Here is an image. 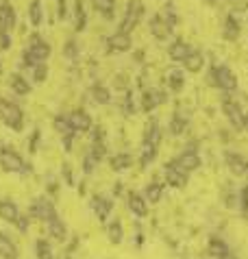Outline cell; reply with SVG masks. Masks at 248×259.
Returning <instances> with one entry per match:
<instances>
[{"label": "cell", "mask_w": 248, "mask_h": 259, "mask_svg": "<svg viewBox=\"0 0 248 259\" xmlns=\"http://www.w3.org/2000/svg\"><path fill=\"white\" fill-rule=\"evenodd\" d=\"M113 194H115V196H120V194H122V185H120V183H115V188H113Z\"/></svg>", "instance_id": "obj_50"}, {"label": "cell", "mask_w": 248, "mask_h": 259, "mask_svg": "<svg viewBox=\"0 0 248 259\" xmlns=\"http://www.w3.org/2000/svg\"><path fill=\"white\" fill-rule=\"evenodd\" d=\"M144 198H146V203H159V200L163 198V183H159V181H150L148 185H146V190H144Z\"/></svg>", "instance_id": "obj_31"}, {"label": "cell", "mask_w": 248, "mask_h": 259, "mask_svg": "<svg viewBox=\"0 0 248 259\" xmlns=\"http://www.w3.org/2000/svg\"><path fill=\"white\" fill-rule=\"evenodd\" d=\"M148 28H150V35L155 39H168V35H170V26L163 22L161 16H152L150 22H148Z\"/></svg>", "instance_id": "obj_25"}, {"label": "cell", "mask_w": 248, "mask_h": 259, "mask_svg": "<svg viewBox=\"0 0 248 259\" xmlns=\"http://www.w3.org/2000/svg\"><path fill=\"white\" fill-rule=\"evenodd\" d=\"M90 207H92V211L96 213V218H98L100 222H107L109 213H111V209H113V198L100 196V194H96V196H92Z\"/></svg>", "instance_id": "obj_12"}, {"label": "cell", "mask_w": 248, "mask_h": 259, "mask_svg": "<svg viewBox=\"0 0 248 259\" xmlns=\"http://www.w3.org/2000/svg\"><path fill=\"white\" fill-rule=\"evenodd\" d=\"M53 128L57 131V135H59V140H65V138H76V131L72 128L68 116H61V113H57V116L53 118Z\"/></svg>", "instance_id": "obj_19"}, {"label": "cell", "mask_w": 248, "mask_h": 259, "mask_svg": "<svg viewBox=\"0 0 248 259\" xmlns=\"http://www.w3.org/2000/svg\"><path fill=\"white\" fill-rule=\"evenodd\" d=\"M94 159H96L98 163L105 159L107 157V146H105V142H92V146H90V150H87Z\"/></svg>", "instance_id": "obj_41"}, {"label": "cell", "mask_w": 248, "mask_h": 259, "mask_svg": "<svg viewBox=\"0 0 248 259\" xmlns=\"http://www.w3.org/2000/svg\"><path fill=\"white\" fill-rule=\"evenodd\" d=\"M20 215V207L16 205V200L11 198H0V220L9 222V225H16Z\"/></svg>", "instance_id": "obj_18"}, {"label": "cell", "mask_w": 248, "mask_h": 259, "mask_svg": "<svg viewBox=\"0 0 248 259\" xmlns=\"http://www.w3.org/2000/svg\"><path fill=\"white\" fill-rule=\"evenodd\" d=\"M122 111L127 113V116H133V113H135V103H133V94H131V92H127V94H124Z\"/></svg>", "instance_id": "obj_44"}, {"label": "cell", "mask_w": 248, "mask_h": 259, "mask_svg": "<svg viewBox=\"0 0 248 259\" xmlns=\"http://www.w3.org/2000/svg\"><path fill=\"white\" fill-rule=\"evenodd\" d=\"M61 177H63L65 185H70V188H72V185H76V183H74V177H72V168H70L68 163H63V168H61Z\"/></svg>", "instance_id": "obj_49"}, {"label": "cell", "mask_w": 248, "mask_h": 259, "mask_svg": "<svg viewBox=\"0 0 248 259\" xmlns=\"http://www.w3.org/2000/svg\"><path fill=\"white\" fill-rule=\"evenodd\" d=\"M127 207L129 211L135 215V218H146L148 215V203H146V198L142 194L137 192H129L127 194Z\"/></svg>", "instance_id": "obj_15"}, {"label": "cell", "mask_w": 248, "mask_h": 259, "mask_svg": "<svg viewBox=\"0 0 248 259\" xmlns=\"http://www.w3.org/2000/svg\"><path fill=\"white\" fill-rule=\"evenodd\" d=\"M78 55H81V46H78L76 39H68L63 44V57L68 59L70 63H74L78 59Z\"/></svg>", "instance_id": "obj_38"}, {"label": "cell", "mask_w": 248, "mask_h": 259, "mask_svg": "<svg viewBox=\"0 0 248 259\" xmlns=\"http://www.w3.org/2000/svg\"><path fill=\"white\" fill-rule=\"evenodd\" d=\"M239 211L248 220V185H244L242 192H239Z\"/></svg>", "instance_id": "obj_45"}, {"label": "cell", "mask_w": 248, "mask_h": 259, "mask_svg": "<svg viewBox=\"0 0 248 259\" xmlns=\"http://www.w3.org/2000/svg\"><path fill=\"white\" fill-rule=\"evenodd\" d=\"M96 165H98V161L94 159L90 153H85V157H83V175H92V172L96 170Z\"/></svg>", "instance_id": "obj_46"}, {"label": "cell", "mask_w": 248, "mask_h": 259, "mask_svg": "<svg viewBox=\"0 0 248 259\" xmlns=\"http://www.w3.org/2000/svg\"><path fill=\"white\" fill-rule=\"evenodd\" d=\"M18 24V16H16V9L9 5V3H0V31H13Z\"/></svg>", "instance_id": "obj_16"}, {"label": "cell", "mask_w": 248, "mask_h": 259, "mask_svg": "<svg viewBox=\"0 0 248 259\" xmlns=\"http://www.w3.org/2000/svg\"><path fill=\"white\" fill-rule=\"evenodd\" d=\"M68 120L76 133H90L92 126H94V120L85 109H72L68 113Z\"/></svg>", "instance_id": "obj_9"}, {"label": "cell", "mask_w": 248, "mask_h": 259, "mask_svg": "<svg viewBox=\"0 0 248 259\" xmlns=\"http://www.w3.org/2000/svg\"><path fill=\"white\" fill-rule=\"evenodd\" d=\"M35 255H37V259H55L53 246H50L48 240H37L35 242Z\"/></svg>", "instance_id": "obj_39"}, {"label": "cell", "mask_w": 248, "mask_h": 259, "mask_svg": "<svg viewBox=\"0 0 248 259\" xmlns=\"http://www.w3.org/2000/svg\"><path fill=\"white\" fill-rule=\"evenodd\" d=\"M94 9H96L105 20H111L115 13V0H92Z\"/></svg>", "instance_id": "obj_33"}, {"label": "cell", "mask_w": 248, "mask_h": 259, "mask_svg": "<svg viewBox=\"0 0 248 259\" xmlns=\"http://www.w3.org/2000/svg\"><path fill=\"white\" fill-rule=\"evenodd\" d=\"M244 131H248V113H244Z\"/></svg>", "instance_id": "obj_51"}, {"label": "cell", "mask_w": 248, "mask_h": 259, "mask_svg": "<svg viewBox=\"0 0 248 259\" xmlns=\"http://www.w3.org/2000/svg\"><path fill=\"white\" fill-rule=\"evenodd\" d=\"M46 231L55 242H65L68 240V227H65V222L59 218V215H55V218H50L46 222Z\"/></svg>", "instance_id": "obj_17"}, {"label": "cell", "mask_w": 248, "mask_h": 259, "mask_svg": "<svg viewBox=\"0 0 248 259\" xmlns=\"http://www.w3.org/2000/svg\"><path fill=\"white\" fill-rule=\"evenodd\" d=\"M163 175H166V183H170L172 188H185L187 185V172L177 168L172 161L163 165Z\"/></svg>", "instance_id": "obj_14"}, {"label": "cell", "mask_w": 248, "mask_h": 259, "mask_svg": "<svg viewBox=\"0 0 248 259\" xmlns=\"http://www.w3.org/2000/svg\"><path fill=\"white\" fill-rule=\"evenodd\" d=\"M244 175H246V177H248V163H246V170H244Z\"/></svg>", "instance_id": "obj_53"}, {"label": "cell", "mask_w": 248, "mask_h": 259, "mask_svg": "<svg viewBox=\"0 0 248 259\" xmlns=\"http://www.w3.org/2000/svg\"><path fill=\"white\" fill-rule=\"evenodd\" d=\"M44 18H46V13H44L42 0H31V5H28V20H31V24L35 28H42Z\"/></svg>", "instance_id": "obj_28"}, {"label": "cell", "mask_w": 248, "mask_h": 259, "mask_svg": "<svg viewBox=\"0 0 248 259\" xmlns=\"http://www.w3.org/2000/svg\"><path fill=\"white\" fill-rule=\"evenodd\" d=\"M7 83H9V90L13 92V94H18V96H28L33 92V83L28 81L24 74H20V72H13V74H9Z\"/></svg>", "instance_id": "obj_13"}, {"label": "cell", "mask_w": 248, "mask_h": 259, "mask_svg": "<svg viewBox=\"0 0 248 259\" xmlns=\"http://www.w3.org/2000/svg\"><path fill=\"white\" fill-rule=\"evenodd\" d=\"M131 46H133V37H131V33H124V31H115L107 39L109 53H129Z\"/></svg>", "instance_id": "obj_10"}, {"label": "cell", "mask_w": 248, "mask_h": 259, "mask_svg": "<svg viewBox=\"0 0 248 259\" xmlns=\"http://www.w3.org/2000/svg\"><path fill=\"white\" fill-rule=\"evenodd\" d=\"M166 81H168V85H170V92H181L183 90V85H185L183 70H177V68L168 70L166 72Z\"/></svg>", "instance_id": "obj_30"}, {"label": "cell", "mask_w": 248, "mask_h": 259, "mask_svg": "<svg viewBox=\"0 0 248 259\" xmlns=\"http://www.w3.org/2000/svg\"><path fill=\"white\" fill-rule=\"evenodd\" d=\"M0 168L7 175H20V177H28L33 172L31 163L24 161V157L18 150H13L11 146H5V144H0Z\"/></svg>", "instance_id": "obj_2"}, {"label": "cell", "mask_w": 248, "mask_h": 259, "mask_svg": "<svg viewBox=\"0 0 248 259\" xmlns=\"http://www.w3.org/2000/svg\"><path fill=\"white\" fill-rule=\"evenodd\" d=\"M161 18H163V22L170 26V31L179 24V16H177V11H174L172 5H166V7H163V16H161Z\"/></svg>", "instance_id": "obj_42"}, {"label": "cell", "mask_w": 248, "mask_h": 259, "mask_svg": "<svg viewBox=\"0 0 248 259\" xmlns=\"http://www.w3.org/2000/svg\"><path fill=\"white\" fill-rule=\"evenodd\" d=\"M207 250L214 259H227L231 255V248L227 246V242H224L222 237H211L207 244Z\"/></svg>", "instance_id": "obj_22"}, {"label": "cell", "mask_w": 248, "mask_h": 259, "mask_svg": "<svg viewBox=\"0 0 248 259\" xmlns=\"http://www.w3.org/2000/svg\"><path fill=\"white\" fill-rule=\"evenodd\" d=\"M142 144H150V146H157L161 144V128H159L157 120H148L144 126V140Z\"/></svg>", "instance_id": "obj_21"}, {"label": "cell", "mask_w": 248, "mask_h": 259, "mask_svg": "<svg viewBox=\"0 0 248 259\" xmlns=\"http://www.w3.org/2000/svg\"><path fill=\"white\" fill-rule=\"evenodd\" d=\"M28 215H31L33 220L37 222H46L50 218H55L57 215V209H55V203L50 200L48 196H37L35 200H31V207H28Z\"/></svg>", "instance_id": "obj_6"}, {"label": "cell", "mask_w": 248, "mask_h": 259, "mask_svg": "<svg viewBox=\"0 0 248 259\" xmlns=\"http://www.w3.org/2000/svg\"><path fill=\"white\" fill-rule=\"evenodd\" d=\"M168 128H170L172 135H183L187 131V118L181 116V113H174L172 120H170V124H168Z\"/></svg>", "instance_id": "obj_37"}, {"label": "cell", "mask_w": 248, "mask_h": 259, "mask_svg": "<svg viewBox=\"0 0 248 259\" xmlns=\"http://www.w3.org/2000/svg\"><path fill=\"white\" fill-rule=\"evenodd\" d=\"M39 140H42V131H37V128H35L33 135H31V140H28V153H37Z\"/></svg>", "instance_id": "obj_47"}, {"label": "cell", "mask_w": 248, "mask_h": 259, "mask_svg": "<svg viewBox=\"0 0 248 259\" xmlns=\"http://www.w3.org/2000/svg\"><path fill=\"white\" fill-rule=\"evenodd\" d=\"M107 237L111 244H120L124 240V229H122V222L120 220H113L107 225Z\"/></svg>", "instance_id": "obj_36"}, {"label": "cell", "mask_w": 248, "mask_h": 259, "mask_svg": "<svg viewBox=\"0 0 248 259\" xmlns=\"http://www.w3.org/2000/svg\"><path fill=\"white\" fill-rule=\"evenodd\" d=\"M168 55H170L172 61H179L183 63L189 55H192V48H189V44H185L183 39H177L174 44H170V48H168Z\"/></svg>", "instance_id": "obj_23"}, {"label": "cell", "mask_w": 248, "mask_h": 259, "mask_svg": "<svg viewBox=\"0 0 248 259\" xmlns=\"http://www.w3.org/2000/svg\"><path fill=\"white\" fill-rule=\"evenodd\" d=\"M31 220H33V218H31L28 213H20V215H18V220H16V225H13V227H16L22 235H26V233H28V229H31Z\"/></svg>", "instance_id": "obj_43"}, {"label": "cell", "mask_w": 248, "mask_h": 259, "mask_svg": "<svg viewBox=\"0 0 248 259\" xmlns=\"http://www.w3.org/2000/svg\"><path fill=\"white\" fill-rule=\"evenodd\" d=\"M224 161H227L229 170L233 172V175H244V170H246V161H244V157L239 155V153H233V150H227V153H224Z\"/></svg>", "instance_id": "obj_26"}, {"label": "cell", "mask_w": 248, "mask_h": 259, "mask_svg": "<svg viewBox=\"0 0 248 259\" xmlns=\"http://www.w3.org/2000/svg\"><path fill=\"white\" fill-rule=\"evenodd\" d=\"M207 3H211V5H216V3H220V0H207Z\"/></svg>", "instance_id": "obj_52"}, {"label": "cell", "mask_w": 248, "mask_h": 259, "mask_svg": "<svg viewBox=\"0 0 248 259\" xmlns=\"http://www.w3.org/2000/svg\"><path fill=\"white\" fill-rule=\"evenodd\" d=\"M46 78H48V66L46 63H39V66L31 68V81L33 83L42 85V83H46Z\"/></svg>", "instance_id": "obj_40"}, {"label": "cell", "mask_w": 248, "mask_h": 259, "mask_svg": "<svg viewBox=\"0 0 248 259\" xmlns=\"http://www.w3.org/2000/svg\"><path fill=\"white\" fill-rule=\"evenodd\" d=\"M142 18H144V3H142V0H129L118 31H124V33L135 31V26L142 22Z\"/></svg>", "instance_id": "obj_5"}, {"label": "cell", "mask_w": 248, "mask_h": 259, "mask_svg": "<svg viewBox=\"0 0 248 259\" xmlns=\"http://www.w3.org/2000/svg\"><path fill=\"white\" fill-rule=\"evenodd\" d=\"M222 111H224V116H227V120L231 122V126L235 128V131H244V111H242V107H239L235 100L224 98Z\"/></svg>", "instance_id": "obj_8"}, {"label": "cell", "mask_w": 248, "mask_h": 259, "mask_svg": "<svg viewBox=\"0 0 248 259\" xmlns=\"http://www.w3.org/2000/svg\"><path fill=\"white\" fill-rule=\"evenodd\" d=\"M222 37L227 41H235L239 39V22L235 16H227L224 20V26H222Z\"/></svg>", "instance_id": "obj_29"}, {"label": "cell", "mask_w": 248, "mask_h": 259, "mask_svg": "<svg viewBox=\"0 0 248 259\" xmlns=\"http://www.w3.org/2000/svg\"><path fill=\"white\" fill-rule=\"evenodd\" d=\"M72 18H74V31H76V33L85 31V24H87V13H85L83 0H74V5H72Z\"/></svg>", "instance_id": "obj_27"}, {"label": "cell", "mask_w": 248, "mask_h": 259, "mask_svg": "<svg viewBox=\"0 0 248 259\" xmlns=\"http://www.w3.org/2000/svg\"><path fill=\"white\" fill-rule=\"evenodd\" d=\"M172 163L177 165V168H181L183 172H194V170H198L200 168V155L196 153V150H183V153H181L177 159H172Z\"/></svg>", "instance_id": "obj_11"}, {"label": "cell", "mask_w": 248, "mask_h": 259, "mask_svg": "<svg viewBox=\"0 0 248 259\" xmlns=\"http://www.w3.org/2000/svg\"><path fill=\"white\" fill-rule=\"evenodd\" d=\"M183 66H185L187 72L196 74V72H200L202 68H205V57H202L200 53H194V50H192V55H189L187 59L183 61Z\"/></svg>", "instance_id": "obj_34"}, {"label": "cell", "mask_w": 248, "mask_h": 259, "mask_svg": "<svg viewBox=\"0 0 248 259\" xmlns=\"http://www.w3.org/2000/svg\"><path fill=\"white\" fill-rule=\"evenodd\" d=\"M0 122L7 128H11L13 133H20L24 128V111L16 103L0 96Z\"/></svg>", "instance_id": "obj_3"}, {"label": "cell", "mask_w": 248, "mask_h": 259, "mask_svg": "<svg viewBox=\"0 0 248 259\" xmlns=\"http://www.w3.org/2000/svg\"><path fill=\"white\" fill-rule=\"evenodd\" d=\"M90 98H92V103L94 105H109L111 103V92H109V88H105V85H100V83H96V85H92L90 88Z\"/></svg>", "instance_id": "obj_24"}, {"label": "cell", "mask_w": 248, "mask_h": 259, "mask_svg": "<svg viewBox=\"0 0 248 259\" xmlns=\"http://www.w3.org/2000/svg\"><path fill=\"white\" fill-rule=\"evenodd\" d=\"M166 100H168V94L161 90H144L140 96V107H142V111L150 113V111H155L159 105H163Z\"/></svg>", "instance_id": "obj_7"}, {"label": "cell", "mask_w": 248, "mask_h": 259, "mask_svg": "<svg viewBox=\"0 0 248 259\" xmlns=\"http://www.w3.org/2000/svg\"><path fill=\"white\" fill-rule=\"evenodd\" d=\"M157 153H159L157 146H150V144H142V150H140V165H142V168H148V165L157 159Z\"/></svg>", "instance_id": "obj_35"}, {"label": "cell", "mask_w": 248, "mask_h": 259, "mask_svg": "<svg viewBox=\"0 0 248 259\" xmlns=\"http://www.w3.org/2000/svg\"><path fill=\"white\" fill-rule=\"evenodd\" d=\"M20 253H18V246L13 242V237L9 233L0 231V259H18Z\"/></svg>", "instance_id": "obj_20"}, {"label": "cell", "mask_w": 248, "mask_h": 259, "mask_svg": "<svg viewBox=\"0 0 248 259\" xmlns=\"http://www.w3.org/2000/svg\"><path fill=\"white\" fill-rule=\"evenodd\" d=\"M227 259H235V255H233V253H231V255H229V257H227Z\"/></svg>", "instance_id": "obj_54"}, {"label": "cell", "mask_w": 248, "mask_h": 259, "mask_svg": "<svg viewBox=\"0 0 248 259\" xmlns=\"http://www.w3.org/2000/svg\"><path fill=\"white\" fill-rule=\"evenodd\" d=\"M11 48V35L7 31H0V55Z\"/></svg>", "instance_id": "obj_48"}, {"label": "cell", "mask_w": 248, "mask_h": 259, "mask_svg": "<svg viewBox=\"0 0 248 259\" xmlns=\"http://www.w3.org/2000/svg\"><path fill=\"white\" fill-rule=\"evenodd\" d=\"M109 165H111V170H115V172L129 170L131 165H133V157H131L129 153H118L109 159Z\"/></svg>", "instance_id": "obj_32"}, {"label": "cell", "mask_w": 248, "mask_h": 259, "mask_svg": "<svg viewBox=\"0 0 248 259\" xmlns=\"http://www.w3.org/2000/svg\"><path fill=\"white\" fill-rule=\"evenodd\" d=\"M53 55V48L46 39L42 37L39 33H33L31 37L26 39V50L20 57V68L31 70L33 66H39V63H46Z\"/></svg>", "instance_id": "obj_1"}, {"label": "cell", "mask_w": 248, "mask_h": 259, "mask_svg": "<svg viewBox=\"0 0 248 259\" xmlns=\"http://www.w3.org/2000/svg\"><path fill=\"white\" fill-rule=\"evenodd\" d=\"M209 83L222 92H235L237 90V76L233 74L227 66H211Z\"/></svg>", "instance_id": "obj_4"}]
</instances>
